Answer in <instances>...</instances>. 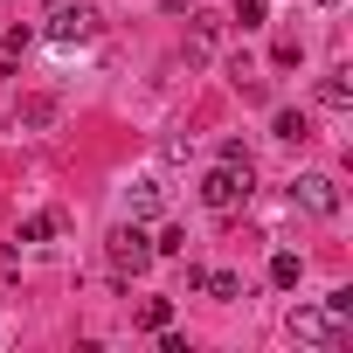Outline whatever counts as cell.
I'll return each mask as SVG.
<instances>
[{"mask_svg":"<svg viewBox=\"0 0 353 353\" xmlns=\"http://www.w3.org/2000/svg\"><path fill=\"white\" fill-rule=\"evenodd\" d=\"M346 332L353 325H339L325 305H291V339L298 346H346Z\"/></svg>","mask_w":353,"mask_h":353,"instance_id":"cell-2","label":"cell"},{"mask_svg":"<svg viewBox=\"0 0 353 353\" xmlns=\"http://www.w3.org/2000/svg\"><path fill=\"white\" fill-rule=\"evenodd\" d=\"M90 35H97V0H63V8L49 14V42L56 49H77Z\"/></svg>","mask_w":353,"mask_h":353,"instance_id":"cell-3","label":"cell"},{"mask_svg":"<svg viewBox=\"0 0 353 353\" xmlns=\"http://www.w3.org/2000/svg\"><path fill=\"white\" fill-rule=\"evenodd\" d=\"M222 166H256V159H250V145H243V139H222Z\"/></svg>","mask_w":353,"mask_h":353,"instance_id":"cell-18","label":"cell"},{"mask_svg":"<svg viewBox=\"0 0 353 353\" xmlns=\"http://www.w3.org/2000/svg\"><path fill=\"white\" fill-rule=\"evenodd\" d=\"M270 132H277L284 145H305V139H312V118H305V111H277V118H270Z\"/></svg>","mask_w":353,"mask_h":353,"instance_id":"cell-9","label":"cell"},{"mask_svg":"<svg viewBox=\"0 0 353 353\" xmlns=\"http://www.w3.org/2000/svg\"><path fill=\"white\" fill-rule=\"evenodd\" d=\"M21 125L28 132H49L56 125V97H21Z\"/></svg>","mask_w":353,"mask_h":353,"instance_id":"cell-12","label":"cell"},{"mask_svg":"<svg viewBox=\"0 0 353 353\" xmlns=\"http://www.w3.org/2000/svg\"><path fill=\"white\" fill-rule=\"evenodd\" d=\"M56 229H63V215H56V208H42V215H28V222H21V243H49Z\"/></svg>","mask_w":353,"mask_h":353,"instance_id":"cell-13","label":"cell"},{"mask_svg":"<svg viewBox=\"0 0 353 353\" xmlns=\"http://www.w3.org/2000/svg\"><path fill=\"white\" fill-rule=\"evenodd\" d=\"M215 35H222V28H215L208 14H194V42H188V63H208V56H215Z\"/></svg>","mask_w":353,"mask_h":353,"instance_id":"cell-11","label":"cell"},{"mask_svg":"<svg viewBox=\"0 0 353 353\" xmlns=\"http://www.w3.org/2000/svg\"><path fill=\"white\" fill-rule=\"evenodd\" d=\"M250 181H256V166H208V181H201V201L215 208V215H236L243 201H250Z\"/></svg>","mask_w":353,"mask_h":353,"instance_id":"cell-1","label":"cell"},{"mask_svg":"<svg viewBox=\"0 0 353 353\" xmlns=\"http://www.w3.org/2000/svg\"><path fill=\"white\" fill-rule=\"evenodd\" d=\"M263 14H270V0H236V28H243V35L263 28Z\"/></svg>","mask_w":353,"mask_h":353,"instance_id":"cell-15","label":"cell"},{"mask_svg":"<svg viewBox=\"0 0 353 353\" xmlns=\"http://www.w3.org/2000/svg\"><path fill=\"white\" fill-rule=\"evenodd\" d=\"M201 291H208L215 305H236V298H243V277H236V270H201Z\"/></svg>","mask_w":353,"mask_h":353,"instance_id":"cell-8","label":"cell"},{"mask_svg":"<svg viewBox=\"0 0 353 353\" xmlns=\"http://www.w3.org/2000/svg\"><path fill=\"white\" fill-rule=\"evenodd\" d=\"M325 312H332V319H339V325H353V284H339V291H332V298H325Z\"/></svg>","mask_w":353,"mask_h":353,"instance_id":"cell-17","label":"cell"},{"mask_svg":"<svg viewBox=\"0 0 353 353\" xmlns=\"http://www.w3.org/2000/svg\"><path fill=\"white\" fill-rule=\"evenodd\" d=\"M181 250H188V229H159L152 236V256H181Z\"/></svg>","mask_w":353,"mask_h":353,"instance_id":"cell-16","label":"cell"},{"mask_svg":"<svg viewBox=\"0 0 353 353\" xmlns=\"http://www.w3.org/2000/svg\"><path fill=\"white\" fill-rule=\"evenodd\" d=\"M298 277H305V256L277 250V256H270V284H277V291H298Z\"/></svg>","mask_w":353,"mask_h":353,"instance_id":"cell-10","label":"cell"},{"mask_svg":"<svg viewBox=\"0 0 353 353\" xmlns=\"http://www.w3.org/2000/svg\"><path fill=\"white\" fill-rule=\"evenodd\" d=\"M319 104H325V111H346V104H353V83H346V70H325V77H319Z\"/></svg>","mask_w":353,"mask_h":353,"instance_id":"cell-7","label":"cell"},{"mask_svg":"<svg viewBox=\"0 0 353 353\" xmlns=\"http://www.w3.org/2000/svg\"><path fill=\"white\" fill-rule=\"evenodd\" d=\"M325 8H339V0H325Z\"/></svg>","mask_w":353,"mask_h":353,"instance_id":"cell-19","label":"cell"},{"mask_svg":"<svg viewBox=\"0 0 353 353\" xmlns=\"http://www.w3.org/2000/svg\"><path fill=\"white\" fill-rule=\"evenodd\" d=\"M139 325H145V332L173 325V298H145V305H139Z\"/></svg>","mask_w":353,"mask_h":353,"instance_id":"cell-14","label":"cell"},{"mask_svg":"<svg viewBox=\"0 0 353 353\" xmlns=\"http://www.w3.org/2000/svg\"><path fill=\"white\" fill-rule=\"evenodd\" d=\"M125 208H132V222H152V215L166 208V194H159V181H132V188H125Z\"/></svg>","mask_w":353,"mask_h":353,"instance_id":"cell-6","label":"cell"},{"mask_svg":"<svg viewBox=\"0 0 353 353\" xmlns=\"http://www.w3.org/2000/svg\"><path fill=\"white\" fill-rule=\"evenodd\" d=\"M291 208H305V215L332 222V215H339V188L325 181V173H298V181H291Z\"/></svg>","mask_w":353,"mask_h":353,"instance_id":"cell-5","label":"cell"},{"mask_svg":"<svg viewBox=\"0 0 353 353\" xmlns=\"http://www.w3.org/2000/svg\"><path fill=\"white\" fill-rule=\"evenodd\" d=\"M104 256H111L118 277H139V270L152 263V236H145L139 222H125V229H111V250H104Z\"/></svg>","mask_w":353,"mask_h":353,"instance_id":"cell-4","label":"cell"}]
</instances>
